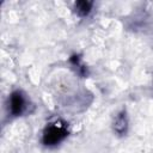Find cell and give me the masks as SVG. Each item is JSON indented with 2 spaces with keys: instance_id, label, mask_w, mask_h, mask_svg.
Masks as SVG:
<instances>
[{
  "instance_id": "6da1fadb",
  "label": "cell",
  "mask_w": 153,
  "mask_h": 153,
  "mask_svg": "<svg viewBox=\"0 0 153 153\" xmlns=\"http://www.w3.org/2000/svg\"><path fill=\"white\" fill-rule=\"evenodd\" d=\"M68 135V129L65 122L55 121L53 123H49L42 136V141L45 146H55L65 140V137Z\"/></svg>"
},
{
  "instance_id": "7a4b0ae2",
  "label": "cell",
  "mask_w": 153,
  "mask_h": 153,
  "mask_svg": "<svg viewBox=\"0 0 153 153\" xmlns=\"http://www.w3.org/2000/svg\"><path fill=\"white\" fill-rule=\"evenodd\" d=\"M25 98L20 91H14L10 96V112L12 116H19L25 110Z\"/></svg>"
},
{
  "instance_id": "3957f363",
  "label": "cell",
  "mask_w": 153,
  "mask_h": 153,
  "mask_svg": "<svg viewBox=\"0 0 153 153\" xmlns=\"http://www.w3.org/2000/svg\"><path fill=\"white\" fill-rule=\"evenodd\" d=\"M127 128H128V118H127V115L124 111H121L116 118H115V122H114V129L117 134H124L127 131Z\"/></svg>"
},
{
  "instance_id": "277c9868",
  "label": "cell",
  "mask_w": 153,
  "mask_h": 153,
  "mask_svg": "<svg viewBox=\"0 0 153 153\" xmlns=\"http://www.w3.org/2000/svg\"><path fill=\"white\" fill-rule=\"evenodd\" d=\"M74 8H75V12L80 17H86L92 10V2L91 1H76L74 5Z\"/></svg>"
},
{
  "instance_id": "5b68a950",
  "label": "cell",
  "mask_w": 153,
  "mask_h": 153,
  "mask_svg": "<svg viewBox=\"0 0 153 153\" xmlns=\"http://www.w3.org/2000/svg\"><path fill=\"white\" fill-rule=\"evenodd\" d=\"M69 61H71V63H72L75 68H78V73H79V74L84 75V74L86 73V67L82 65L81 59H80L79 55H73V56H71Z\"/></svg>"
}]
</instances>
